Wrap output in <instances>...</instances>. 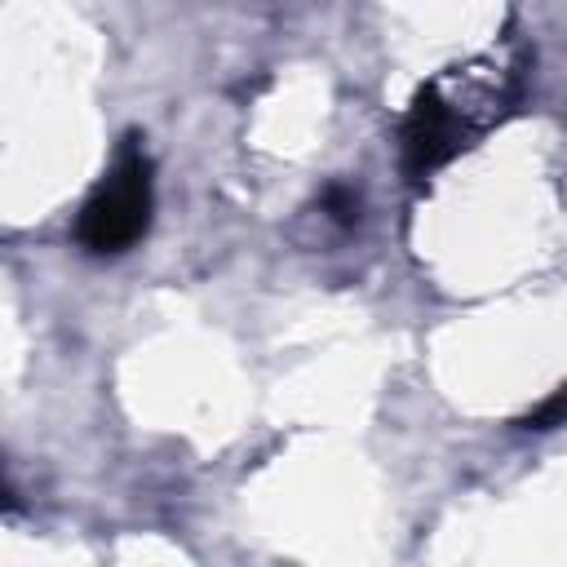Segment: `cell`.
<instances>
[{
  "label": "cell",
  "instance_id": "obj_2",
  "mask_svg": "<svg viewBox=\"0 0 567 567\" xmlns=\"http://www.w3.org/2000/svg\"><path fill=\"white\" fill-rule=\"evenodd\" d=\"M456 146H461V128H456L452 106L434 89H421L408 120H403V164H408V173L412 177L434 173Z\"/></svg>",
  "mask_w": 567,
  "mask_h": 567
},
{
  "label": "cell",
  "instance_id": "obj_3",
  "mask_svg": "<svg viewBox=\"0 0 567 567\" xmlns=\"http://www.w3.org/2000/svg\"><path fill=\"white\" fill-rule=\"evenodd\" d=\"M323 204H328V213H332L341 226H354V221H359V195H354L350 186H328Z\"/></svg>",
  "mask_w": 567,
  "mask_h": 567
},
{
  "label": "cell",
  "instance_id": "obj_4",
  "mask_svg": "<svg viewBox=\"0 0 567 567\" xmlns=\"http://www.w3.org/2000/svg\"><path fill=\"white\" fill-rule=\"evenodd\" d=\"M558 421H563V394H549V399L527 416V425H532V430H554Z\"/></svg>",
  "mask_w": 567,
  "mask_h": 567
},
{
  "label": "cell",
  "instance_id": "obj_1",
  "mask_svg": "<svg viewBox=\"0 0 567 567\" xmlns=\"http://www.w3.org/2000/svg\"><path fill=\"white\" fill-rule=\"evenodd\" d=\"M151 226V164L137 146H124L111 177L89 195L80 213V244L89 252H124Z\"/></svg>",
  "mask_w": 567,
  "mask_h": 567
}]
</instances>
